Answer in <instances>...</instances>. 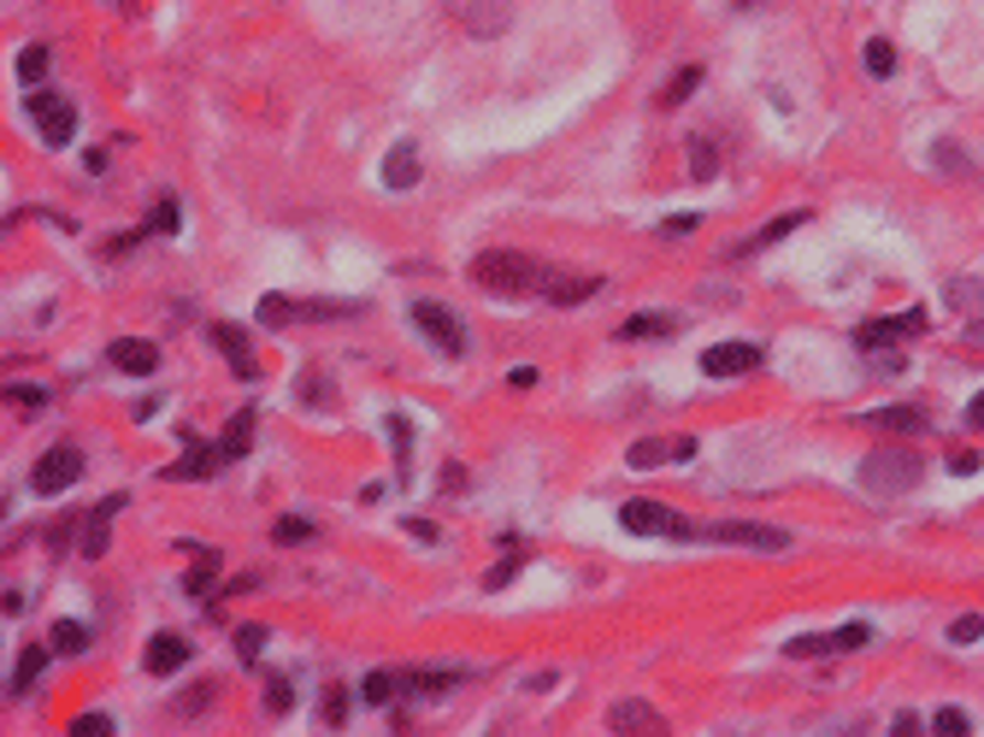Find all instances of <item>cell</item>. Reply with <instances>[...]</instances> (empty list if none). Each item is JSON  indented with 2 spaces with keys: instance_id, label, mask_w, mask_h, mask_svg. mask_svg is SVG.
Wrapping results in <instances>:
<instances>
[{
  "instance_id": "9",
  "label": "cell",
  "mask_w": 984,
  "mask_h": 737,
  "mask_svg": "<svg viewBox=\"0 0 984 737\" xmlns=\"http://www.w3.org/2000/svg\"><path fill=\"white\" fill-rule=\"evenodd\" d=\"M761 366H767L761 342H714V349L702 354L707 378H744V372H761Z\"/></svg>"
},
{
  "instance_id": "10",
  "label": "cell",
  "mask_w": 984,
  "mask_h": 737,
  "mask_svg": "<svg viewBox=\"0 0 984 737\" xmlns=\"http://www.w3.org/2000/svg\"><path fill=\"white\" fill-rule=\"evenodd\" d=\"M448 12L460 19L466 36H502L513 24V0H448Z\"/></svg>"
},
{
  "instance_id": "43",
  "label": "cell",
  "mask_w": 984,
  "mask_h": 737,
  "mask_svg": "<svg viewBox=\"0 0 984 737\" xmlns=\"http://www.w3.org/2000/svg\"><path fill=\"white\" fill-rule=\"evenodd\" d=\"M178 218H183V213H178V195H160V207H153L148 231H165V236H171V231H178Z\"/></svg>"
},
{
  "instance_id": "2",
  "label": "cell",
  "mask_w": 984,
  "mask_h": 737,
  "mask_svg": "<svg viewBox=\"0 0 984 737\" xmlns=\"http://www.w3.org/2000/svg\"><path fill=\"white\" fill-rule=\"evenodd\" d=\"M926 478V460L913 449H873L867 460L855 467V484L878 495V502H896V495H908L913 484Z\"/></svg>"
},
{
  "instance_id": "13",
  "label": "cell",
  "mask_w": 984,
  "mask_h": 737,
  "mask_svg": "<svg viewBox=\"0 0 984 737\" xmlns=\"http://www.w3.org/2000/svg\"><path fill=\"white\" fill-rule=\"evenodd\" d=\"M213 342H218V349H224V360H231V372H236V378H242V384H248V378H260V360H254V349H248V337H242V331H236V324H213Z\"/></svg>"
},
{
  "instance_id": "42",
  "label": "cell",
  "mask_w": 984,
  "mask_h": 737,
  "mask_svg": "<svg viewBox=\"0 0 984 737\" xmlns=\"http://www.w3.org/2000/svg\"><path fill=\"white\" fill-rule=\"evenodd\" d=\"M342 719H349V691H342V684H331V691H324V726H342Z\"/></svg>"
},
{
  "instance_id": "38",
  "label": "cell",
  "mask_w": 984,
  "mask_h": 737,
  "mask_svg": "<svg viewBox=\"0 0 984 737\" xmlns=\"http://www.w3.org/2000/svg\"><path fill=\"white\" fill-rule=\"evenodd\" d=\"M832 638H837V655H849V649H867L873 643V626L867 620H849V626H837Z\"/></svg>"
},
{
  "instance_id": "49",
  "label": "cell",
  "mask_w": 984,
  "mask_h": 737,
  "mask_svg": "<svg viewBox=\"0 0 984 737\" xmlns=\"http://www.w3.org/2000/svg\"><path fill=\"white\" fill-rule=\"evenodd\" d=\"M507 384H513V389H537V366H513Z\"/></svg>"
},
{
  "instance_id": "51",
  "label": "cell",
  "mask_w": 984,
  "mask_h": 737,
  "mask_svg": "<svg viewBox=\"0 0 984 737\" xmlns=\"http://www.w3.org/2000/svg\"><path fill=\"white\" fill-rule=\"evenodd\" d=\"M389 437H395V455L407 460V449H413V442H407V419H389Z\"/></svg>"
},
{
  "instance_id": "44",
  "label": "cell",
  "mask_w": 984,
  "mask_h": 737,
  "mask_svg": "<svg viewBox=\"0 0 984 737\" xmlns=\"http://www.w3.org/2000/svg\"><path fill=\"white\" fill-rule=\"evenodd\" d=\"M260 649H266V626H242V631H236V655H242V661H254Z\"/></svg>"
},
{
  "instance_id": "22",
  "label": "cell",
  "mask_w": 984,
  "mask_h": 737,
  "mask_svg": "<svg viewBox=\"0 0 984 737\" xmlns=\"http://www.w3.org/2000/svg\"><path fill=\"white\" fill-rule=\"evenodd\" d=\"M384 183H389V190H413V183H419V148H413V142L389 148V160H384Z\"/></svg>"
},
{
  "instance_id": "45",
  "label": "cell",
  "mask_w": 984,
  "mask_h": 737,
  "mask_svg": "<svg viewBox=\"0 0 984 737\" xmlns=\"http://www.w3.org/2000/svg\"><path fill=\"white\" fill-rule=\"evenodd\" d=\"M978 638H984V620H978V613H961V620L949 626V643H978Z\"/></svg>"
},
{
  "instance_id": "19",
  "label": "cell",
  "mask_w": 984,
  "mask_h": 737,
  "mask_svg": "<svg viewBox=\"0 0 984 737\" xmlns=\"http://www.w3.org/2000/svg\"><path fill=\"white\" fill-rule=\"evenodd\" d=\"M125 508V495H113V502H100L95 513H89V531H83V555L89 560H100L107 555V537H113V513Z\"/></svg>"
},
{
  "instance_id": "54",
  "label": "cell",
  "mask_w": 984,
  "mask_h": 737,
  "mask_svg": "<svg viewBox=\"0 0 984 737\" xmlns=\"http://www.w3.org/2000/svg\"><path fill=\"white\" fill-rule=\"evenodd\" d=\"M407 531H413L419 543H437V525H430V520H407Z\"/></svg>"
},
{
  "instance_id": "23",
  "label": "cell",
  "mask_w": 984,
  "mask_h": 737,
  "mask_svg": "<svg viewBox=\"0 0 984 737\" xmlns=\"http://www.w3.org/2000/svg\"><path fill=\"white\" fill-rule=\"evenodd\" d=\"M672 331H678L672 313H637V319L619 324V342H649V337H672Z\"/></svg>"
},
{
  "instance_id": "33",
  "label": "cell",
  "mask_w": 984,
  "mask_h": 737,
  "mask_svg": "<svg viewBox=\"0 0 984 737\" xmlns=\"http://www.w3.org/2000/svg\"><path fill=\"white\" fill-rule=\"evenodd\" d=\"M271 537H278L284 548H296V543H313V537H319V525H313V520H296V513H289V520L271 525Z\"/></svg>"
},
{
  "instance_id": "31",
  "label": "cell",
  "mask_w": 984,
  "mask_h": 737,
  "mask_svg": "<svg viewBox=\"0 0 984 737\" xmlns=\"http://www.w3.org/2000/svg\"><path fill=\"white\" fill-rule=\"evenodd\" d=\"M507 548V560H495L490 573H483V590H507L513 585V573H520V555H525V543H502Z\"/></svg>"
},
{
  "instance_id": "28",
  "label": "cell",
  "mask_w": 984,
  "mask_h": 737,
  "mask_svg": "<svg viewBox=\"0 0 984 737\" xmlns=\"http://www.w3.org/2000/svg\"><path fill=\"white\" fill-rule=\"evenodd\" d=\"M296 319H307V301H289V296L260 301V324H271V331H284V324H296Z\"/></svg>"
},
{
  "instance_id": "26",
  "label": "cell",
  "mask_w": 984,
  "mask_h": 737,
  "mask_svg": "<svg viewBox=\"0 0 984 737\" xmlns=\"http://www.w3.org/2000/svg\"><path fill=\"white\" fill-rule=\"evenodd\" d=\"M42 666H47V649H36V643H30V649H24V655H19V673H12V679H7V696H24V691H30V684H36V679H42Z\"/></svg>"
},
{
  "instance_id": "5",
  "label": "cell",
  "mask_w": 984,
  "mask_h": 737,
  "mask_svg": "<svg viewBox=\"0 0 984 737\" xmlns=\"http://www.w3.org/2000/svg\"><path fill=\"white\" fill-rule=\"evenodd\" d=\"M413 324H419L425 342H430V349H442L448 360L466 354V324L454 319V307H442V301H413Z\"/></svg>"
},
{
  "instance_id": "24",
  "label": "cell",
  "mask_w": 984,
  "mask_h": 737,
  "mask_svg": "<svg viewBox=\"0 0 984 737\" xmlns=\"http://www.w3.org/2000/svg\"><path fill=\"white\" fill-rule=\"evenodd\" d=\"M89 643H95V631L83 626V620H60L54 638H47V649H54V655H83Z\"/></svg>"
},
{
  "instance_id": "48",
  "label": "cell",
  "mask_w": 984,
  "mask_h": 737,
  "mask_svg": "<svg viewBox=\"0 0 984 737\" xmlns=\"http://www.w3.org/2000/svg\"><path fill=\"white\" fill-rule=\"evenodd\" d=\"M949 472H961V478H973V472H978V455H973V449H961V455H949Z\"/></svg>"
},
{
  "instance_id": "46",
  "label": "cell",
  "mask_w": 984,
  "mask_h": 737,
  "mask_svg": "<svg viewBox=\"0 0 984 737\" xmlns=\"http://www.w3.org/2000/svg\"><path fill=\"white\" fill-rule=\"evenodd\" d=\"M100 731H113V714H77L72 719V737H100Z\"/></svg>"
},
{
  "instance_id": "20",
  "label": "cell",
  "mask_w": 984,
  "mask_h": 737,
  "mask_svg": "<svg viewBox=\"0 0 984 737\" xmlns=\"http://www.w3.org/2000/svg\"><path fill=\"white\" fill-rule=\"evenodd\" d=\"M608 726H613V731H666V719L654 714L649 702H613Z\"/></svg>"
},
{
  "instance_id": "35",
  "label": "cell",
  "mask_w": 984,
  "mask_h": 737,
  "mask_svg": "<svg viewBox=\"0 0 984 737\" xmlns=\"http://www.w3.org/2000/svg\"><path fill=\"white\" fill-rule=\"evenodd\" d=\"M696 83H702V65H689V72H678V77H672L666 89H661V107H678V100H689V95H696Z\"/></svg>"
},
{
  "instance_id": "6",
  "label": "cell",
  "mask_w": 984,
  "mask_h": 737,
  "mask_svg": "<svg viewBox=\"0 0 984 737\" xmlns=\"http://www.w3.org/2000/svg\"><path fill=\"white\" fill-rule=\"evenodd\" d=\"M920 331H926V313H920V307H908V313H885V319L855 324V349L860 354H878V349H896V342H908Z\"/></svg>"
},
{
  "instance_id": "3",
  "label": "cell",
  "mask_w": 984,
  "mask_h": 737,
  "mask_svg": "<svg viewBox=\"0 0 984 737\" xmlns=\"http://www.w3.org/2000/svg\"><path fill=\"white\" fill-rule=\"evenodd\" d=\"M619 525H625V531H637V537H678V543L702 537V531L689 525V520H678V513H672V508H661V502H643V495L619 508Z\"/></svg>"
},
{
  "instance_id": "11",
  "label": "cell",
  "mask_w": 984,
  "mask_h": 737,
  "mask_svg": "<svg viewBox=\"0 0 984 737\" xmlns=\"http://www.w3.org/2000/svg\"><path fill=\"white\" fill-rule=\"evenodd\" d=\"M949 313H961V324H966V342L973 349H984V284L978 278H949Z\"/></svg>"
},
{
  "instance_id": "36",
  "label": "cell",
  "mask_w": 984,
  "mask_h": 737,
  "mask_svg": "<svg viewBox=\"0 0 984 737\" xmlns=\"http://www.w3.org/2000/svg\"><path fill=\"white\" fill-rule=\"evenodd\" d=\"M931 153H938V160H931L938 171H955V178H966V171H973V160H966V148H961V142H938Z\"/></svg>"
},
{
  "instance_id": "4",
  "label": "cell",
  "mask_w": 984,
  "mask_h": 737,
  "mask_svg": "<svg viewBox=\"0 0 984 737\" xmlns=\"http://www.w3.org/2000/svg\"><path fill=\"white\" fill-rule=\"evenodd\" d=\"M24 113H30V125L42 130V142H47V148H65V142L77 136V107H72L65 95H42V89H30Z\"/></svg>"
},
{
  "instance_id": "37",
  "label": "cell",
  "mask_w": 984,
  "mask_h": 737,
  "mask_svg": "<svg viewBox=\"0 0 984 737\" xmlns=\"http://www.w3.org/2000/svg\"><path fill=\"white\" fill-rule=\"evenodd\" d=\"M689 153H696V160H689V178L696 183H707L719 171V160H714V142H707V136H696V142H689Z\"/></svg>"
},
{
  "instance_id": "15",
  "label": "cell",
  "mask_w": 984,
  "mask_h": 737,
  "mask_svg": "<svg viewBox=\"0 0 984 737\" xmlns=\"http://www.w3.org/2000/svg\"><path fill=\"white\" fill-rule=\"evenodd\" d=\"M873 431H908V437H920L926 431V407H913V402H896V407H873L867 414Z\"/></svg>"
},
{
  "instance_id": "40",
  "label": "cell",
  "mask_w": 984,
  "mask_h": 737,
  "mask_svg": "<svg viewBox=\"0 0 984 737\" xmlns=\"http://www.w3.org/2000/svg\"><path fill=\"white\" fill-rule=\"evenodd\" d=\"M289 708H296V684L278 673V679L266 684V714H289Z\"/></svg>"
},
{
  "instance_id": "53",
  "label": "cell",
  "mask_w": 984,
  "mask_h": 737,
  "mask_svg": "<svg viewBox=\"0 0 984 737\" xmlns=\"http://www.w3.org/2000/svg\"><path fill=\"white\" fill-rule=\"evenodd\" d=\"M890 731H896V737H908V731H920V714H896V719H890Z\"/></svg>"
},
{
  "instance_id": "50",
  "label": "cell",
  "mask_w": 984,
  "mask_h": 737,
  "mask_svg": "<svg viewBox=\"0 0 984 737\" xmlns=\"http://www.w3.org/2000/svg\"><path fill=\"white\" fill-rule=\"evenodd\" d=\"M7 396H19L24 407H42V389H36V384H12V389H7Z\"/></svg>"
},
{
  "instance_id": "39",
  "label": "cell",
  "mask_w": 984,
  "mask_h": 737,
  "mask_svg": "<svg viewBox=\"0 0 984 737\" xmlns=\"http://www.w3.org/2000/svg\"><path fill=\"white\" fill-rule=\"evenodd\" d=\"M213 567H218V555H213V548H201V567L183 578V590L189 596H206V590H213Z\"/></svg>"
},
{
  "instance_id": "29",
  "label": "cell",
  "mask_w": 984,
  "mask_h": 737,
  "mask_svg": "<svg viewBox=\"0 0 984 737\" xmlns=\"http://www.w3.org/2000/svg\"><path fill=\"white\" fill-rule=\"evenodd\" d=\"M47 65H54V54H47L42 42H30L24 54H19V83H24V89H36V83L47 77Z\"/></svg>"
},
{
  "instance_id": "16",
  "label": "cell",
  "mask_w": 984,
  "mask_h": 737,
  "mask_svg": "<svg viewBox=\"0 0 984 737\" xmlns=\"http://www.w3.org/2000/svg\"><path fill=\"white\" fill-rule=\"evenodd\" d=\"M407 696H442V691H454V684L466 679L460 666H407Z\"/></svg>"
},
{
  "instance_id": "52",
  "label": "cell",
  "mask_w": 984,
  "mask_h": 737,
  "mask_svg": "<svg viewBox=\"0 0 984 737\" xmlns=\"http://www.w3.org/2000/svg\"><path fill=\"white\" fill-rule=\"evenodd\" d=\"M966 425H973V431H984V389H978L973 402H966Z\"/></svg>"
},
{
  "instance_id": "18",
  "label": "cell",
  "mask_w": 984,
  "mask_h": 737,
  "mask_svg": "<svg viewBox=\"0 0 984 737\" xmlns=\"http://www.w3.org/2000/svg\"><path fill=\"white\" fill-rule=\"evenodd\" d=\"M696 437H672V442H631V467H666V460H689Z\"/></svg>"
},
{
  "instance_id": "30",
  "label": "cell",
  "mask_w": 984,
  "mask_h": 737,
  "mask_svg": "<svg viewBox=\"0 0 984 737\" xmlns=\"http://www.w3.org/2000/svg\"><path fill=\"white\" fill-rule=\"evenodd\" d=\"M218 460H224V455H213V449H189L183 460H171V467H165V478H206Z\"/></svg>"
},
{
  "instance_id": "25",
  "label": "cell",
  "mask_w": 984,
  "mask_h": 737,
  "mask_svg": "<svg viewBox=\"0 0 984 737\" xmlns=\"http://www.w3.org/2000/svg\"><path fill=\"white\" fill-rule=\"evenodd\" d=\"M802 225H807V213H784V218H772V225H767V231H755V236H749V243H744V248H737V254H761V248H772V243H779V236H790V231H802Z\"/></svg>"
},
{
  "instance_id": "21",
  "label": "cell",
  "mask_w": 984,
  "mask_h": 737,
  "mask_svg": "<svg viewBox=\"0 0 984 737\" xmlns=\"http://www.w3.org/2000/svg\"><path fill=\"white\" fill-rule=\"evenodd\" d=\"M360 696H366L372 708H395V702L407 696V679L389 673V666H377V673H366V684H360Z\"/></svg>"
},
{
  "instance_id": "8",
  "label": "cell",
  "mask_w": 984,
  "mask_h": 737,
  "mask_svg": "<svg viewBox=\"0 0 984 737\" xmlns=\"http://www.w3.org/2000/svg\"><path fill=\"white\" fill-rule=\"evenodd\" d=\"M83 478V449H72V442H60V449H47L36 460V472H30V484H36V495H65Z\"/></svg>"
},
{
  "instance_id": "27",
  "label": "cell",
  "mask_w": 984,
  "mask_h": 737,
  "mask_svg": "<svg viewBox=\"0 0 984 737\" xmlns=\"http://www.w3.org/2000/svg\"><path fill=\"white\" fill-rule=\"evenodd\" d=\"M248 442H254V414H248V407H242V414H236L231 425H224V442H218V455H224V460H236V455H248Z\"/></svg>"
},
{
  "instance_id": "12",
  "label": "cell",
  "mask_w": 984,
  "mask_h": 737,
  "mask_svg": "<svg viewBox=\"0 0 984 737\" xmlns=\"http://www.w3.org/2000/svg\"><path fill=\"white\" fill-rule=\"evenodd\" d=\"M107 360L125 372V378H153V372H160V349H153V342H142V337H118L113 349H107Z\"/></svg>"
},
{
  "instance_id": "34",
  "label": "cell",
  "mask_w": 984,
  "mask_h": 737,
  "mask_svg": "<svg viewBox=\"0 0 984 737\" xmlns=\"http://www.w3.org/2000/svg\"><path fill=\"white\" fill-rule=\"evenodd\" d=\"M860 60H867V72H873V77H896V47H890L885 36H873Z\"/></svg>"
},
{
  "instance_id": "41",
  "label": "cell",
  "mask_w": 984,
  "mask_h": 737,
  "mask_svg": "<svg viewBox=\"0 0 984 737\" xmlns=\"http://www.w3.org/2000/svg\"><path fill=\"white\" fill-rule=\"evenodd\" d=\"M931 731H943V737H961V731H973V719H966L961 708H938V714H931Z\"/></svg>"
},
{
  "instance_id": "17",
  "label": "cell",
  "mask_w": 984,
  "mask_h": 737,
  "mask_svg": "<svg viewBox=\"0 0 984 737\" xmlns=\"http://www.w3.org/2000/svg\"><path fill=\"white\" fill-rule=\"evenodd\" d=\"M601 289L596 271H584V278H560V271H548V284H543V296L555 301V307H578V301H590Z\"/></svg>"
},
{
  "instance_id": "32",
  "label": "cell",
  "mask_w": 984,
  "mask_h": 737,
  "mask_svg": "<svg viewBox=\"0 0 984 737\" xmlns=\"http://www.w3.org/2000/svg\"><path fill=\"white\" fill-rule=\"evenodd\" d=\"M784 655H790V661H807V655H837V638H832V631H814V638H790V643H784Z\"/></svg>"
},
{
  "instance_id": "14",
  "label": "cell",
  "mask_w": 984,
  "mask_h": 737,
  "mask_svg": "<svg viewBox=\"0 0 984 737\" xmlns=\"http://www.w3.org/2000/svg\"><path fill=\"white\" fill-rule=\"evenodd\" d=\"M142 666H148L153 679L183 673V666H189V643H183V638H171V631H160V638H153V643L142 649Z\"/></svg>"
},
{
  "instance_id": "47",
  "label": "cell",
  "mask_w": 984,
  "mask_h": 737,
  "mask_svg": "<svg viewBox=\"0 0 984 737\" xmlns=\"http://www.w3.org/2000/svg\"><path fill=\"white\" fill-rule=\"evenodd\" d=\"M696 225H702V218H696V213H678V218H666V225H661V236H689V231H696Z\"/></svg>"
},
{
  "instance_id": "1",
  "label": "cell",
  "mask_w": 984,
  "mask_h": 737,
  "mask_svg": "<svg viewBox=\"0 0 984 737\" xmlns=\"http://www.w3.org/2000/svg\"><path fill=\"white\" fill-rule=\"evenodd\" d=\"M466 271H472V284L483 289V296H502V301H520V296L548 284V266L531 260L525 248H483Z\"/></svg>"
},
{
  "instance_id": "7",
  "label": "cell",
  "mask_w": 984,
  "mask_h": 737,
  "mask_svg": "<svg viewBox=\"0 0 984 737\" xmlns=\"http://www.w3.org/2000/svg\"><path fill=\"white\" fill-rule=\"evenodd\" d=\"M707 543H731V548H761V555H784L790 548V531L779 525H749V520H719L702 531Z\"/></svg>"
}]
</instances>
